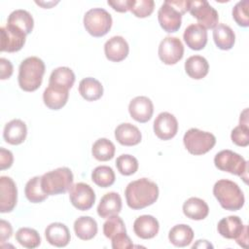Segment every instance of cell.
<instances>
[{
	"mask_svg": "<svg viewBox=\"0 0 249 249\" xmlns=\"http://www.w3.org/2000/svg\"><path fill=\"white\" fill-rule=\"evenodd\" d=\"M126 203L129 208L138 210L152 205L159 197L158 185L147 179L141 178L130 182L124 191Z\"/></svg>",
	"mask_w": 249,
	"mask_h": 249,
	"instance_id": "6da1fadb",
	"label": "cell"
},
{
	"mask_svg": "<svg viewBox=\"0 0 249 249\" xmlns=\"http://www.w3.org/2000/svg\"><path fill=\"white\" fill-rule=\"evenodd\" d=\"M45 63L37 56H29L21 61L18 68V85L24 91L39 89L45 74Z\"/></svg>",
	"mask_w": 249,
	"mask_h": 249,
	"instance_id": "7a4b0ae2",
	"label": "cell"
},
{
	"mask_svg": "<svg viewBox=\"0 0 249 249\" xmlns=\"http://www.w3.org/2000/svg\"><path fill=\"white\" fill-rule=\"evenodd\" d=\"M189 10L187 0L164 1L158 12V19L160 27L168 32H176L181 27L182 15Z\"/></svg>",
	"mask_w": 249,
	"mask_h": 249,
	"instance_id": "3957f363",
	"label": "cell"
},
{
	"mask_svg": "<svg viewBox=\"0 0 249 249\" xmlns=\"http://www.w3.org/2000/svg\"><path fill=\"white\" fill-rule=\"evenodd\" d=\"M213 195L220 205L230 211H237L244 205V195L238 185L228 179L217 181L213 187Z\"/></svg>",
	"mask_w": 249,
	"mask_h": 249,
	"instance_id": "277c9868",
	"label": "cell"
},
{
	"mask_svg": "<svg viewBox=\"0 0 249 249\" xmlns=\"http://www.w3.org/2000/svg\"><path fill=\"white\" fill-rule=\"evenodd\" d=\"M73 173L68 167H58L41 176L43 191L48 196L66 193L73 185Z\"/></svg>",
	"mask_w": 249,
	"mask_h": 249,
	"instance_id": "5b68a950",
	"label": "cell"
},
{
	"mask_svg": "<svg viewBox=\"0 0 249 249\" xmlns=\"http://www.w3.org/2000/svg\"><path fill=\"white\" fill-rule=\"evenodd\" d=\"M214 163L218 169L237 175L241 177L245 183H247L248 163L237 153L231 150H223L216 154Z\"/></svg>",
	"mask_w": 249,
	"mask_h": 249,
	"instance_id": "8992f818",
	"label": "cell"
},
{
	"mask_svg": "<svg viewBox=\"0 0 249 249\" xmlns=\"http://www.w3.org/2000/svg\"><path fill=\"white\" fill-rule=\"evenodd\" d=\"M183 142L190 154L200 156L206 154L215 146L216 137L210 132L193 127L184 134Z\"/></svg>",
	"mask_w": 249,
	"mask_h": 249,
	"instance_id": "52a82bcc",
	"label": "cell"
},
{
	"mask_svg": "<svg viewBox=\"0 0 249 249\" xmlns=\"http://www.w3.org/2000/svg\"><path fill=\"white\" fill-rule=\"evenodd\" d=\"M84 26L91 36L102 37L111 29L112 17L102 8L90 9L84 16Z\"/></svg>",
	"mask_w": 249,
	"mask_h": 249,
	"instance_id": "ba28073f",
	"label": "cell"
},
{
	"mask_svg": "<svg viewBox=\"0 0 249 249\" xmlns=\"http://www.w3.org/2000/svg\"><path fill=\"white\" fill-rule=\"evenodd\" d=\"M188 11L205 29H214L218 24V12L205 0L189 1Z\"/></svg>",
	"mask_w": 249,
	"mask_h": 249,
	"instance_id": "9c48e42d",
	"label": "cell"
},
{
	"mask_svg": "<svg viewBox=\"0 0 249 249\" xmlns=\"http://www.w3.org/2000/svg\"><path fill=\"white\" fill-rule=\"evenodd\" d=\"M158 53L164 64H176L184 55V46L179 38L166 36L161 40Z\"/></svg>",
	"mask_w": 249,
	"mask_h": 249,
	"instance_id": "30bf717a",
	"label": "cell"
},
{
	"mask_svg": "<svg viewBox=\"0 0 249 249\" xmlns=\"http://www.w3.org/2000/svg\"><path fill=\"white\" fill-rule=\"evenodd\" d=\"M69 198L72 205L78 210L90 209L95 201V194L92 188L83 182L72 185L69 189Z\"/></svg>",
	"mask_w": 249,
	"mask_h": 249,
	"instance_id": "8fae6325",
	"label": "cell"
},
{
	"mask_svg": "<svg viewBox=\"0 0 249 249\" xmlns=\"http://www.w3.org/2000/svg\"><path fill=\"white\" fill-rule=\"evenodd\" d=\"M1 31V52L16 53L22 49L25 44L26 34L21 30L6 24L0 28Z\"/></svg>",
	"mask_w": 249,
	"mask_h": 249,
	"instance_id": "7c38bea8",
	"label": "cell"
},
{
	"mask_svg": "<svg viewBox=\"0 0 249 249\" xmlns=\"http://www.w3.org/2000/svg\"><path fill=\"white\" fill-rule=\"evenodd\" d=\"M18 200V189L11 177H0V212L8 213L14 210Z\"/></svg>",
	"mask_w": 249,
	"mask_h": 249,
	"instance_id": "4fadbf2b",
	"label": "cell"
},
{
	"mask_svg": "<svg viewBox=\"0 0 249 249\" xmlns=\"http://www.w3.org/2000/svg\"><path fill=\"white\" fill-rule=\"evenodd\" d=\"M178 131V122L176 118L168 113L162 112L154 121V132L161 140L173 138Z\"/></svg>",
	"mask_w": 249,
	"mask_h": 249,
	"instance_id": "5bb4252c",
	"label": "cell"
},
{
	"mask_svg": "<svg viewBox=\"0 0 249 249\" xmlns=\"http://www.w3.org/2000/svg\"><path fill=\"white\" fill-rule=\"evenodd\" d=\"M129 115L138 123H147L154 113V105L147 96H136L128 105Z\"/></svg>",
	"mask_w": 249,
	"mask_h": 249,
	"instance_id": "9a60e30c",
	"label": "cell"
},
{
	"mask_svg": "<svg viewBox=\"0 0 249 249\" xmlns=\"http://www.w3.org/2000/svg\"><path fill=\"white\" fill-rule=\"evenodd\" d=\"M68 97L69 89L55 85H49L43 93L45 105L52 110L61 109L67 103Z\"/></svg>",
	"mask_w": 249,
	"mask_h": 249,
	"instance_id": "2e32d148",
	"label": "cell"
},
{
	"mask_svg": "<svg viewBox=\"0 0 249 249\" xmlns=\"http://www.w3.org/2000/svg\"><path fill=\"white\" fill-rule=\"evenodd\" d=\"M129 52V47L125 39L122 36H113L104 45V53L110 61L120 62L124 60Z\"/></svg>",
	"mask_w": 249,
	"mask_h": 249,
	"instance_id": "e0dca14e",
	"label": "cell"
},
{
	"mask_svg": "<svg viewBox=\"0 0 249 249\" xmlns=\"http://www.w3.org/2000/svg\"><path fill=\"white\" fill-rule=\"evenodd\" d=\"M183 38L190 49L199 51L207 44V31L198 23H193L185 29Z\"/></svg>",
	"mask_w": 249,
	"mask_h": 249,
	"instance_id": "ac0fdd59",
	"label": "cell"
},
{
	"mask_svg": "<svg viewBox=\"0 0 249 249\" xmlns=\"http://www.w3.org/2000/svg\"><path fill=\"white\" fill-rule=\"evenodd\" d=\"M160 230L158 220L152 215H142L133 223L134 233L142 239H150L157 235Z\"/></svg>",
	"mask_w": 249,
	"mask_h": 249,
	"instance_id": "d6986e66",
	"label": "cell"
},
{
	"mask_svg": "<svg viewBox=\"0 0 249 249\" xmlns=\"http://www.w3.org/2000/svg\"><path fill=\"white\" fill-rule=\"evenodd\" d=\"M122 210V198L118 193L105 194L97 206V214L104 219L118 215Z\"/></svg>",
	"mask_w": 249,
	"mask_h": 249,
	"instance_id": "ffe728a7",
	"label": "cell"
},
{
	"mask_svg": "<svg viewBox=\"0 0 249 249\" xmlns=\"http://www.w3.org/2000/svg\"><path fill=\"white\" fill-rule=\"evenodd\" d=\"M47 241L56 247H65L70 241V231L62 223H52L45 230Z\"/></svg>",
	"mask_w": 249,
	"mask_h": 249,
	"instance_id": "44dd1931",
	"label": "cell"
},
{
	"mask_svg": "<svg viewBox=\"0 0 249 249\" xmlns=\"http://www.w3.org/2000/svg\"><path fill=\"white\" fill-rule=\"evenodd\" d=\"M27 134V127L24 122L18 119L10 121L5 124L3 137L5 141L11 145H19L21 144Z\"/></svg>",
	"mask_w": 249,
	"mask_h": 249,
	"instance_id": "7402d4cb",
	"label": "cell"
},
{
	"mask_svg": "<svg viewBox=\"0 0 249 249\" xmlns=\"http://www.w3.org/2000/svg\"><path fill=\"white\" fill-rule=\"evenodd\" d=\"M115 138L123 146H134L140 143L142 135L137 126L124 123L116 127Z\"/></svg>",
	"mask_w": 249,
	"mask_h": 249,
	"instance_id": "603a6c76",
	"label": "cell"
},
{
	"mask_svg": "<svg viewBox=\"0 0 249 249\" xmlns=\"http://www.w3.org/2000/svg\"><path fill=\"white\" fill-rule=\"evenodd\" d=\"M245 225L238 216H228L221 219L218 223V232L225 238L236 239L243 231Z\"/></svg>",
	"mask_w": 249,
	"mask_h": 249,
	"instance_id": "cb8c5ba5",
	"label": "cell"
},
{
	"mask_svg": "<svg viewBox=\"0 0 249 249\" xmlns=\"http://www.w3.org/2000/svg\"><path fill=\"white\" fill-rule=\"evenodd\" d=\"M183 213L187 218L199 221L207 217L209 207L203 199L198 197H190L183 204Z\"/></svg>",
	"mask_w": 249,
	"mask_h": 249,
	"instance_id": "d4e9b609",
	"label": "cell"
},
{
	"mask_svg": "<svg viewBox=\"0 0 249 249\" xmlns=\"http://www.w3.org/2000/svg\"><path fill=\"white\" fill-rule=\"evenodd\" d=\"M185 71L190 78L200 80L208 74V61L201 55H192L185 62Z\"/></svg>",
	"mask_w": 249,
	"mask_h": 249,
	"instance_id": "484cf974",
	"label": "cell"
},
{
	"mask_svg": "<svg viewBox=\"0 0 249 249\" xmlns=\"http://www.w3.org/2000/svg\"><path fill=\"white\" fill-rule=\"evenodd\" d=\"M213 40L217 48L223 51L231 50L235 42L233 30L227 24L219 23L213 29Z\"/></svg>",
	"mask_w": 249,
	"mask_h": 249,
	"instance_id": "4316f807",
	"label": "cell"
},
{
	"mask_svg": "<svg viewBox=\"0 0 249 249\" xmlns=\"http://www.w3.org/2000/svg\"><path fill=\"white\" fill-rule=\"evenodd\" d=\"M97 223L89 216H81L74 222V231L82 240H90L97 233Z\"/></svg>",
	"mask_w": 249,
	"mask_h": 249,
	"instance_id": "83f0119b",
	"label": "cell"
},
{
	"mask_svg": "<svg viewBox=\"0 0 249 249\" xmlns=\"http://www.w3.org/2000/svg\"><path fill=\"white\" fill-rule=\"evenodd\" d=\"M168 239L176 247H186L193 241L194 231L188 225H176L169 231Z\"/></svg>",
	"mask_w": 249,
	"mask_h": 249,
	"instance_id": "f1b7e54d",
	"label": "cell"
},
{
	"mask_svg": "<svg viewBox=\"0 0 249 249\" xmlns=\"http://www.w3.org/2000/svg\"><path fill=\"white\" fill-rule=\"evenodd\" d=\"M79 92L87 101H95L102 96L103 87L98 80L88 77L80 82Z\"/></svg>",
	"mask_w": 249,
	"mask_h": 249,
	"instance_id": "f546056e",
	"label": "cell"
},
{
	"mask_svg": "<svg viewBox=\"0 0 249 249\" xmlns=\"http://www.w3.org/2000/svg\"><path fill=\"white\" fill-rule=\"evenodd\" d=\"M7 24L12 25L22 32H24L26 35L29 34L34 26V20L30 13H28L25 10H16L12 12L7 20Z\"/></svg>",
	"mask_w": 249,
	"mask_h": 249,
	"instance_id": "4dcf8cb0",
	"label": "cell"
},
{
	"mask_svg": "<svg viewBox=\"0 0 249 249\" xmlns=\"http://www.w3.org/2000/svg\"><path fill=\"white\" fill-rule=\"evenodd\" d=\"M74 82L75 74L72 71V69H70L69 67L61 66L53 70L50 76L49 85H55L69 89L73 87Z\"/></svg>",
	"mask_w": 249,
	"mask_h": 249,
	"instance_id": "1f68e13d",
	"label": "cell"
},
{
	"mask_svg": "<svg viewBox=\"0 0 249 249\" xmlns=\"http://www.w3.org/2000/svg\"><path fill=\"white\" fill-rule=\"evenodd\" d=\"M115 151V145L107 138L97 139L91 148V154L93 158L99 161H107L113 159Z\"/></svg>",
	"mask_w": 249,
	"mask_h": 249,
	"instance_id": "d6a6232c",
	"label": "cell"
},
{
	"mask_svg": "<svg viewBox=\"0 0 249 249\" xmlns=\"http://www.w3.org/2000/svg\"><path fill=\"white\" fill-rule=\"evenodd\" d=\"M24 194L26 198L32 203H40L48 196V195L42 189L40 176H35L28 180L25 185Z\"/></svg>",
	"mask_w": 249,
	"mask_h": 249,
	"instance_id": "836d02e7",
	"label": "cell"
},
{
	"mask_svg": "<svg viewBox=\"0 0 249 249\" xmlns=\"http://www.w3.org/2000/svg\"><path fill=\"white\" fill-rule=\"evenodd\" d=\"M116 176L114 170L107 165H100L95 167L91 172L92 182L101 188H108L115 182Z\"/></svg>",
	"mask_w": 249,
	"mask_h": 249,
	"instance_id": "e575fe53",
	"label": "cell"
},
{
	"mask_svg": "<svg viewBox=\"0 0 249 249\" xmlns=\"http://www.w3.org/2000/svg\"><path fill=\"white\" fill-rule=\"evenodd\" d=\"M16 240L23 247L28 249L36 248L41 243L38 231L31 228H20L16 232Z\"/></svg>",
	"mask_w": 249,
	"mask_h": 249,
	"instance_id": "d590c367",
	"label": "cell"
},
{
	"mask_svg": "<svg viewBox=\"0 0 249 249\" xmlns=\"http://www.w3.org/2000/svg\"><path fill=\"white\" fill-rule=\"evenodd\" d=\"M155 8L153 0H129L128 11L137 18H147L152 15Z\"/></svg>",
	"mask_w": 249,
	"mask_h": 249,
	"instance_id": "8d00e7d4",
	"label": "cell"
},
{
	"mask_svg": "<svg viewBox=\"0 0 249 249\" xmlns=\"http://www.w3.org/2000/svg\"><path fill=\"white\" fill-rule=\"evenodd\" d=\"M116 166L119 172L124 176L134 174L138 169V160L135 157L127 154L121 155L116 160Z\"/></svg>",
	"mask_w": 249,
	"mask_h": 249,
	"instance_id": "74e56055",
	"label": "cell"
},
{
	"mask_svg": "<svg viewBox=\"0 0 249 249\" xmlns=\"http://www.w3.org/2000/svg\"><path fill=\"white\" fill-rule=\"evenodd\" d=\"M120 232H126L124 223L118 215L109 217L103 224V233L107 238H112Z\"/></svg>",
	"mask_w": 249,
	"mask_h": 249,
	"instance_id": "f35d334b",
	"label": "cell"
},
{
	"mask_svg": "<svg viewBox=\"0 0 249 249\" xmlns=\"http://www.w3.org/2000/svg\"><path fill=\"white\" fill-rule=\"evenodd\" d=\"M232 18L242 27L249 26V1L243 0L235 4L232 9Z\"/></svg>",
	"mask_w": 249,
	"mask_h": 249,
	"instance_id": "ab89813d",
	"label": "cell"
},
{
	"mask_svg": "<svg viewBox=\"0 0 249 249\" xmlns=\"http://www.w3.org/2000/svg\"><path fill=\"white\" fill-rule=\"evenodd\" d=\"M231 141L240 147H246L249 145V126L245 124H239L235 126L231 133Z\"/></svg>",
	"mask_w": 249,
	"mask_h": 249,
	"instance_id": "60d3db41",
	"label": "cell"
},
{
	"mask_svg": "<svg viewBox=\"0 0 249 249\" xmlns=\"http://www.w3.org/2000/svg\"><path fill=\"white\" fill-rule=\"evenodd\" d=\"M112 248L114 249H128L132 248L133 244L126 232H120L111 238Z\"/></svg>",
	"mask_w": 249,
	"mask_h": 249,
	"instance_id": "b9f144b4",
	"label": "cell"
},
{
	"mask_svg": "<svg viewBox=\"0 0 249 249\" xmlns=\"http://www.w3.org/2000/svg\"><path fill=\"white\" fill-rule=\"evenodd\" d=\"M14 157L11 151L4 148L0 149V169L4 170L10 168L13 164Z\"/></svg>",
	"mask_w": 249,
	"mask_h": 249,
	"instance_id": "7bdbcfd3",
	"label": "cell"
},
{
	"mask_svg": "<svg viewBox=\"0 0 249 249\" xmlns=\"http://www.w3.org/2000/svg\"><path fill=\"white\" fill-rule=\"evenodd\" d=\"M13 74V64L10 60L1 57L0 58V79H9Z\"/></svg>",
	"mask_w": 249,
	"mask_h": 249,
	"instance_id": "ee69618b",
	"label": "cell"
},
{
	"mask_svg": "<svg viewBox=\"0 0 249 249\" xmlns=\"http://www.w3.org/2000/svg\"><path fill=\"white\" fill-rule=\"evenodd\" d=\"M13 229L9 222L5 220L0 221V240L1 242H5L12 235Z\"/></svg>",
	"mask_w": 249,
	"mask_h": 249,
	"instance_id": "f6af8a7d",
	"label": "cell"
},
{
	"mask_svg": "<svg viewBox=\"0 0 249 249\" xmlns=\"http://www.w3.org/2000/svg\"><path fill=\"white\" fill-rule=\"evenodd\" d=\"M128 1L129 0H115V1L108 0L107 4L117 12L125 13L128 11Z\"/></svg>",
	"mask_w": 249,
	"mask_h": 249,
	"instance_id": "bcb514c9",
	"label": "cell"
},
{
	"mask_svg": "<svg viewBox=\"0 0 249 249\" xmlns=\"http://www.w3.org/2000/svg\"><path fill=\"white\" fill-rule=\"evenodd\" d=\"M237 244L244 247V248H247L248 247V226L245 225V228L243 230V231L241 232V234L235 239Z\"/></svg>",
	"mask_w": 249,
	"mask_h": 249,
	"instance_id": "7dc6e473",
	"label": "cell"
},
{
	"mask_svg": "<svg viewBox=\"0 0 249 249\" xmlns=\"http://www.w3.org/2000/svg\"><path fill=\"white\" fill-rule=\"evenodd\" d=\"M203 248V247H205V248H208V247H210V248H212L213 246L207 241V240H197L196 241V244H194L193 245V249H195V248Z\"/></svg>",
	"mask_w": 249,
	"mask_h": 249,
	"instance_id": "c3c4849f",
	"label": "cell"
},
{
	"mask_svg": "<svg viewBox=\"0 0 249 249\" xmlns=\"http://www.w3.org/2000/svg\"><path fill=\"white\" fill-rule=\"evenodd\" d=\"M239 124L248 125V109L246 108L241 114L239 118Z\"/></svg>",
	"mask_w": 249,
	"mask_h": 249,
	"instance_id": "681fc988",
	"label": "cell"
}]
</instances>
